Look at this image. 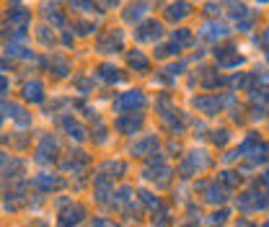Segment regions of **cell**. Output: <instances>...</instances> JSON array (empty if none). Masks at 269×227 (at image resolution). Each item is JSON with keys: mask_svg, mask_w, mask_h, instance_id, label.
<instances>
[{"mask_svg": "<svg viewBox=\"0 0 269 227\" xmlns=\"http://www.w3.org/2000/svg\"><path fill=\"white\" fill-rule=\"evenodd\" d=\"M145 106V96L142 91H127L117 98V103H114V108L117 111H135V108H142Z\"/></svg>", "mask_w": 269, "mask_h": 227, "instance_id": "obj_1", "label": "cell"}, {"mask_svg": "<svg viewBox=\"0 0 269 227\" xmlns=\"http://www.w3.org/2000/svg\"><path fill=\"white\" fill-rule=\"evenodd\" d=\"M161 31H163V26H161V23L148 21V23H142V26L135 31V36H137L140 42H156L158 36H161Z\"/></svg>", "mask_w": 269, "mask_h": 227, "instance_id": "obj_2", "label": "cell"}, {"mask_svg": "<svg viewBox=\"0 0 269 227\" xmlns=\"http://www.w3.org/2000/svg\"><path fill=\"white\" fill-rule=\"evenodd\" d=\"M210 165V158H207V153H191L189 158H186V163L181 165V173H191V171H202V168H207Z\"/></svg>", "mask_w": 269, "mask_h": 227, "instance_id": "obj_3", "label": "cell"}, {"mask_svg": "<svg viewBox=\"0 0 269 227\" xmlns=\"http://www.w3.org/2000/svg\"><path fill=\"white\" fill-rule=\"evenodd\" d=\"M23 98L31 101V103L44 101V86H42V80H29V83L23 86Z\"/></svg>", "mask_w": 269, "mask_h": 227, "instance_id": "obj_4", "label": "cell"}, {"mask_svg": "<svg viewBox=\"0 0 269 227\" xmlns=\"http://www.w3.org/2000/svg\"><path fill=\"white\" fill-rule=\"evenodd\" d=\"M83 214H86V209H83L81 204H72V207H67V209L60 214V222H62L65 227H70V224H78V222L83 219Z\"/></svg>", "mask_w": 269, "mask_h": 227, "instance_id": "obj_5", "label": "cell"}, {"mask_svg": "<svg viewBox=\"0 0 269 227\" xmlns=\"http://www.w3.org/2000/svg\"><path fill=\"white\" fill-rule=\"evenodd\" d=\"M55 153H57V139L44 137L42 145H39V150H36V160H39V163H47L50 158H55Z\"/></svg>", "mask_w": 269, "mask_h": 227, "instance_id": "obj_6", "label": "cell"}, {"mask_svg": "<svg viewBox=\"0 0 269 227\" xmlns=\"http://www.w3.org/2000/svg\"><path fill=\"white\" fill-rule=\"evenodd\" d=\"M140 124H142V117H135V114L117 119V129H119L122 134H135V132L140 129Z\"/></svg>", "mask_w": 269, "mask_h": 227, "instance_id": "obj_7", "label": "cell"}, {"mask_svg": "<svg viewBox=\"0 0 269 227\" xmlns=\"http://www.w3.org/2000/svg\"><path fill=\"white\" fill-rule=\"evenodd\" d=\"M158 147V139L156 137H142L140 142L132 145V155H153Z\"/></svg>", "mask_w": 269, "mask_h": 227, "instance_id": "obj_8", "label": "cell"}, {"mask_svg": "<svg viewBox=\"0 0 269 227\" xmlns=\"http://www.w3.org/2000/svg\"><path fill=\"white\" fill-rule=\"evenodd\" d=\"M194 106H197L202 114H207V117L217 114V108H220L217 98H212V96H197V98H194Z\"/></svg>", "mask_w": 269, "mask_h": 227, "instance_id": "obj_9", "label": "cell"}, {"mask_svg": "<svg viewBox=\"0 0 269 227\" xmlns=\"http://www.w3.org/2000/svg\"><path fill=\"white\" fill-rule=\"evenodd\" d=\"M202 36L205 39H223V36H228V29L223 26V23H207L205 29H202Z\"/></svg>", "mask_w": 269, "mask_h": 227, "instance_id": "obj_10", "label": "cell"}, {"mask_svg": "<svg viewBox=\"0 0 269 227\" xmlns=\"http://www.w3.org/2000/svg\"><path fill=\"white\" fill-rule=\"evenodd\" d=\"M205 199H207L210 204H220V202H225V188H223V186H217V183L207 186V191H205Z\"/></svg>", "mask_w": 269, "mask_h": 227, "instance_id": "obj_11", "label": "cell"}, {"mask_svg": "<svg viewBox=\"0 0 269 227\" xmlns=\"http://www.w3.org/2000/svg\"><path fill=\"white\" fill-rule=\"evenodd\" d=\"M122 44V34H109L104 42H99V49L101 52H109V49H117Z\"/></svg>", "mask_w": 269, "mask_h": 227, "instance_id": "obj_12", "label": "cell"}, {"mask_svg": "<svg viewBox=\"0 0 269 227\" xmlns=\"http://www.w3.org/2000/svg\"><path fill=\"white\" fill-rule=\"evenodd\" d=\"M29 18H31V13L23 11V8H16V11H11V16H8V21H11L13 26H26Z\"/></svg>", "mask_w": 269, "mask_h": 227, "instance_id": "obj_13", "label": "cell"}, {"mask_svg": "<svg viewBox=\"0 0 269 227\" xmlns=\"http://www.w3.org/2000/svg\"><path fill=\"white\" fill-rule=\"evenodd\" d=\"M34 183H36V188H42V191H50V188H55V186H57V178H55V176L42 173V176H36V178H34Z\"/></svg>", "mask_w": 269, "mask_h": 227, "instance_id": "obj_14", "label": "cell"}, {"mask_svg": "<svg viewBox=\"0 0 269 227\" xmlns=\"http://www.w3.org/2000/svg\"><path fill=\"white\" fill-rule=\"evenodd\" d=\"M145 13H148V6H145V3H140V6H130V8H127V13H125V18L132 23V21H140Z\"/></svg>", "mask_w": 269, "mask_h": 227, "instance_id": "obj_15", "label": "cell"}, {"mask_svg": "<svg viewBox=\"0 0 269 227\" xmlns=\"http://www.w3.org/2000/svg\"><path fill=\"white\" fill-rule=\"evenodd\" d=\"M186 13H189V6H186V3H181V6H171V8L166 11V16H168L171 21H181Z\"/></svg>", "mask_w": 269, "mask_h": 227, "instance_id": "obj_16", "label": "cell"}, {"mask_svg": "<svg viewBox=\"0 0 269 227\" xmlns=\"http://www.w3.org/2000/svg\"><path fill=\"white\" fill-rule=\"evenodd\" d=\"M99 75H101L104 80H109V83H117V80H119V70L111 67V65H104V67L99 70Z\"/></svg>", "mask_w": 269, "mask_h": 227, "instance_id": "obj_17", "label": "cell"}, {"mask_svg": "<svg viewBox=\"0 0 269 227\" xmlns=\"http://www.w3.org/2000/svg\"><path fill=\"white\" fill-rule=\"evenodd\" d=\"M130 67H135V70H145L148 67V60H145V54L142 52H130Z\"/></svg>", "mask_w": 269, "mask_h": 227, "instance_id": "obj_18", "label": "cell"}, {"mask_svg": "<svg viewBox=\"0 0 269 227\" xmlns=\"http://www.w3.org/2000/svg\"><path fill=\"white\" fill-rule=\"evenodd\" d=\"M65 132H67L70 137H75V139H83V137H86V132H83V127H81L78 122H65Z\"/></svg>", "mask_w": 269, "mask_h": 227, "instance_id": "obj_19", "label": "cell"}, {"mask_svg": "<svg viewBox=\"0 0 269 227\" xmlns=\"http://www.w3.org/2000/svg\"><path fill=\"white\" fill-rule=\"evenodd\" d=\"M266 155H269V145H256V147L251 150V160H254V163H264Z\"/></svg>", "mask_w": 269, "mask_h": 227, "instance_id": "obj_20", "label": "cell"}, {"mask_svg": "<svg viewBox=\"0 0 269 227\" xmlns=\"http://www.w3.org/2000/svg\"><path fill=\"white\" fill-rule=\"evenodd\" d=\"M67 3H70V8H78V11H86V13L96 11L93 0H67Z\"/></svg>", "mask_w": 269, "mask_h": 227, "instance_id": "obj_21", "label": "cell"}, {"mask_svg": "<svg viewBox=\"0 0 269 227\" xmlns=\"http://www.w3.org/2000/svg\"><path fill=\"white\" fill-rule=\"evenodd\" d=\"M184 42H189V31L186 29H179L174 34V44H184Z\"/></svg>", "mask_w": 269, "mask_h": 227, "instance_id": "obj_22", "label": "cell"}, {"mask_svg": "<svg viewBox=\"0 0 269 227\" xmlns=\"http://www.w3.org/2000/svg\"><path fill=\"white\" fill-rule=\"evenodd\" d=\"M238 181H241V178H238L236 173H230V171H228V173H223V183H225V186H236Z\"/></svg>", "mask_w": 269, "mask_h": 227, "instance_id": "obj_23", "label": "cell"}, {"mask_svg": "<svg viewBox=\"0 0 269 227\" xmlns=\"http://www.w3.org/2000/svg\"><path fill=\"white\" fill-rule=\"evenodd\" d=\"M140 199H142L148 207H158V199L153 196V194H148V191H140Z\"/></svg>", "mask_w": 269, "mask_h": 227, "instance_id": "obj_24", "label": "cell"}, {"mask_svg": "<svg viewBox=\"0 0 269 227\" xmlns=\"http://www.w3.org/2000/svg\"><path fill=\"white\" fill-rule=\"evenodd\" d=\"M91 227H117V224H111V222H106V219H96Z\"/></svg>", "mask_w": 269, "mask_h": 227, "instance_id": "obj_25", "label": "cell"}, {"mask_svg": "<svg viewBox=\"0 0 269 227\" xmlns=\"http://www.w3.org/2000/svg\"><path fill=\"white\" fill-rule=\"evenodd\" d=\"M261 44H269V29H266V34L261 36Z\"/></svg>", "mask_w": 269, "mask_h": 227, "instance_id": "obj_26", "label": "cell"}, {"mask_svg": "<svg viewBox=\"0 0 269 227\" xmlns=\"http://www.w3.org/2000/svg\"><path fill=\"white\" fill-rule=\"evenodd\" d=\"M264 183H266V186H269V171H266V173H264Z\"/></svg>", "mask_w": 269, "mask_h": 227, "instance_id": "obj_27", "label": "cell"}, {"mask_svg": "<svg viewBox=\"0 0 269 227\" xmlns=\"http://www.w3.org/2000/svg\"><path fill=\"white\" fill-rule=\"evenodd\" d=\"M259 3H266V0H259Z\"/></svg>", "mask_w": 269, "mask_h": 227, "instance_id": "obj_28", "label": "cell"}, {"mask_svg": "<svg viewBox=\"0 0 269 227\" xmlns=\"http://www.w3.org/2000/svg\"><path fill=\"white\" fill-rule=\"evenodd\" d=\"M264 227H269V222H266V224H264Z\"/></svg>", "mask_w": 269, "mask_h": 227, "instance_id": "obj_29", "label": "cell"}]
</instances>
